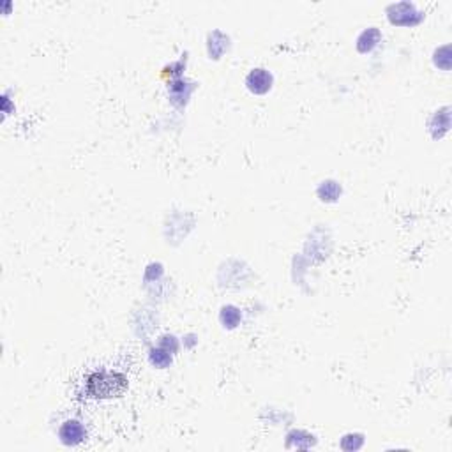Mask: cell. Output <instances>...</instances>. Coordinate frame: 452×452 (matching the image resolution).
<instances>
[{"label": "cell", "mask_w": 452, "mask_h": 452, "mask_svg": "<svg viewBox=\"0 0 452 452\" xmlns=\"http://www.w3.org/2000/svg\"><path fill=\"white\" fill-rule=\"evenodd\" d=\"M126 378L120 374H94L89 380V390L94 397H114L126 389Z\"/></svg>", "instance_id": "6da1fadb"}, {"label": "cell", "mask_w": 452, "mask_h": 452, "mask_svg": "<svg viewBox=\"0 0 452 452\" xmlns=\"http://www.w3.org/2000/svg\"><path fill=\"white\" fill-rule=\"evenodd\" d=\"M60 438H62L64 444L76 445L85 438V431H83L80 422L69 421L62 426V429H60Z\"/></svg>", "instance_id": "7a4b0ae2"}]
</instances>
